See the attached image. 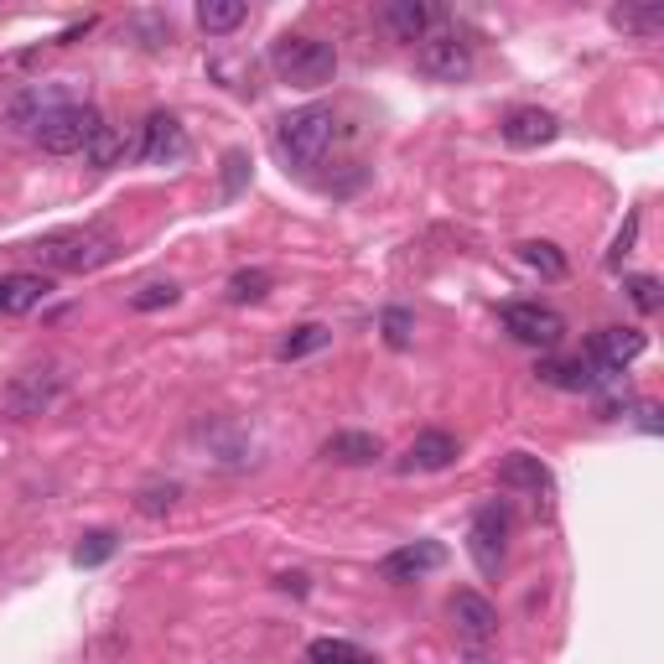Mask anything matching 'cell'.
I'll use <instances>...</instances> for the list:
<instances>
[{"label":"cell","instance_id":"8992f818","mask_svg":"<svg viewBox=\"0 0 664 664\" xmlns=\"http://www.w3.org/2000/svg\"><path fill=\"white\" fill-rule=\"evenodd\" d=\"M105 125V115L94 105H62L58 115H47L42 130H37V140H42L47 156H74L89 146V136Z\"/></svg>","mask_w":664,"mask_h":664},{"label":"cell","instance_id":"9a60e30c","mask_svg":"<svg viewBox=\"0 0 664 664\" xmlns=\"http://www.w3.org/2000/svg\"><path fill=\"white\" fill-rule=\"evenodd\" d=\"M52 291L42 271H16V275H0V318H27L42 306V296Z\"/></svg>","mask_w":664,"mask_h":664},{"label":"cell","instance_id":"1f68e13d","mask_svg":"<svg viewBox=\"0 0 664 664\" xmlns=\"http://www.w3.org/2000/svg\"><path fill=\"white\" fill-rule=\"evenodd\" d=\"M623 291L634 296L638 312H660V302H664V296H660V281H654V275H628V286H623Z\"/></svg>","mask_w":664,"mask_h":664},{"label":"cell","instance_id":"d4e9b609","mask_svg":"<svg viewBox=\"0 0 664 664\" xmlns=\"http://www.w3.org/2000/svg\"><path fill=\"white\" fill-rule=\"evenodd\" d=\"M519 260H525L529 271H540L545 281H566V255H560L550 240H529L519 244Z\"/></svg>","mask_w":664,"mask_h":664},{"label":"cell","instance_id":"cb8c5ba5","mask_svg":"<svg viewBox=\"0 0 664 664\" xmlns=\"http://www.w3.org/2000/svg\"><path fill=\"white\" fill-rule=\"evenodd\" d=\"M120 156H125V140H120V130H115V125H99V130L89 136V146H84V162H89L94 172L120 166Z\"/></svg>","mask_w":664,"mask_h":664},{"label":"cell","instance_id":"5bb4252c","mask_svg":"<svg viewBox=\"0 0 664 664\" xmlns=\"http://www.w3.org/2000/svg\"><path fill=\"white\" fill-rule=\"evenodd\" d=\"M447 613H452V628L468 638V644H488V638L498 634V607L488 603L484 592H457Z\"/></svg>","mask_w":664,"mask_h":664},{"label":"cell","instance_id":"ba28073f","mask_svg":"<svg viewBox=\"0 0 664 664\" xmlns=\"http://www.w3.org/2000/svg\"><path fill=\"white\" fill-rule=\"evenodd\" d=\"M504 332L529 348H556L560 338H566V318H560L556 306L514 302V306H504Z\"/></svg>","mask_w":664,"mask_h":664},{"label":"cell","instance_id":"ffe728a7","mask_svg":"<svg viewBox=\"0 0 664 664\" xmlns=\"http://www.w3.org/2000/svg\"><path fill=\"white\" fill-rule=\"evenodd\" d=\"M535 374L545 379V384H556V390H572V394H582V390H597L603 379H597V369H592L587 359H540V369Z\"/></svg>","mask_w":664,"mask_h":664},{"label":"cell","instance_id":"4dcf8cb0","mask_svg":"<svg viewBox=\"0 0 664 664\" xmlns=\"http://www.w3.org/2000/svg\"><path fill=\"white\" fill-rule=\"evenodd\" d=\"M410 328H416V318H410L406 306H390V312L379 318V332H384L390 348H410Z\"/></svg>","mask_w":664,"mask_h":664},{"label":"cell","instance_id":"9c48e42d","mask_svg":"<svg viewBox=\"0 0 664 664\" xmlns=\"http://www.w3.org/2000/svg\"><path fill=\"white\" fill-rule=\"evenodd\" d=\"M504 540H509L504 509H478V519H472V529H468V556L484 576H498V566H504Z\"/></svg>","mask_w":664,"mask_h":664},{"label":"cell","instance_id":"603a6c76","mask_svg":"<svg viewBox=\"0 0 664 664\" xmlns=\"http://www.w3.org/2000/svg\"><path fill=\"white\" fill-rule=\"evenodd\" d=\"M613 27L628 31V37H660L664 6H613Z\"/></svg>","mask_w":664,"mask_h":664},{"label":"cell","instance_id":"d6a6232c","mask_svg":"<svg viewBox=\"0 0 664 664\" xmlns=\"http://www.w3.org/2000/svg\"><path fill=\"white\" fill-rule=\"evenodd\" d=\"M244 177H250V152H228L224 156V197L240 193Z\"/></svg>","mask_w":664,"mask_h":664},{"label":"cell","instance_id":"4316f807","mask_svg":"<svg viewBox=\"0 0 664 664\" xmlns=\"http://www.w3.org/2000/svg\"><path fill=\"white\" fill-rule=\"evenodd\" d=\"M271 271H234L228 275V302H265V296H271Z\"/></svg>","mask_w":664,"mask_h":664},{"label":"cell","instance_id":"d6986e66","mask_svg":"<svg viewBox=\"0 0 664 664\" xmlns=\"http://www.w3.org/2000/svg\"><path fill=\"white\" fill-rule=\"evenodd\" d=\"M498 484L519 488V494H545V488H550V468H545L540 457H529V452H509L504 462H498Z\"/></svg>","mask_w":664,"mask_h":664},{"label":"cell","instance_id":"83f0119b","mask_svg":"<svg viewBox=\"0 0 664 664\" xmlns=\"http://www.w3.org/2000/svg\"><path fill=\"white\" fill-rule=\"evenodd\" d=\"M177 498H182L177 484H146V488L136 494V509L146 514V519H162V514L177 509Z\"/></svg>","mask_w":664,"mask_h":664},{"label":"cell","instance_id":"6da1fadb","mask_svg":"<svg viewBox=\"0 0 664 664\" xmlns=\"http://www.w3.org/2000/svg\"><path fill=\"white\" fill-rule=\"evenodd\" d=\"M31 260L42 271H68V275L99 271V265L115 260V234H105V228H62V234H47V240L31 244Z\"/></svg>","mask_w":664,"mask_h":664},{"label":"cell","instance_id":"d590c367","mask_svg":"<svg viewBox=\"0 0 664 664\" xmlns=\"http://www.w3.org/2000/svg\"><path fill=\"white\" fill-rule=\"evenodd\" d=\"M462 664H494V660H484V654H468V660H462Z\"/></svg>","mask_w":664,"mask_h":664},{"label":"cell","instance_id":"7c38bea8","mask_svg":"<svg viewBox=\"0 0 664 664\" xmlns=\"http://www.w3.org/2000/svg\"><path fill=\"white\" fill-rule=\"evenodd\" d=\"M62 105H68V99H62V84H31V89H21L11 105H6V120H11V130H31V136H37L47 115H58Z\"/></svg>","mask_w":664,"mask_h":664},{"label":"cell","instance_id":"8fae6325","mask_svg":"<svg viewBox=\"0 0 664 664\" xmlns=\"http://www.w3.org/2000/svg\"><path fill=\"white\" fill-rule=\"evenodd\" d=\"M560 136V120L550 109L540 105H519L504 115V140H509L514 152H535V146H550Z\"/></svg>","mask_w":664,"mask_h":664},{"label":"cell","instance_id":"e575fe53","mask_svg":"<svg viewBox=\"0 0 664 664\" xmlns=\"http://www.w3.org/2000/svg\"><path fill=\"white\" fill-rule=\"evenodd\" d=\"M638 426H644V431H660V406H650V400H644V406H638Z\"/></svg>","mask_w":664,"mask_h":664},{"label":"cell","instance_id":"f546056e","mask_svg":"<svg viewBox=\"0 0 664 664\" xmlns=\"http://www.w3.org/2000/svg\"><path fill=\"white\" fill-rule=\"evenodd\" d=\"M177 296H182L177 281H152V286L130 291V306H136V312H162V306H172Z\"/></svg>","mask_w":664,"mask_h":664},{"label":"cell","instance_id":"4fadbf2b","mask_svg":"<svg viewBox=\"0 0 664 664\" xmlns=\"http://www.w3.org/2000/svg\"><path fill=\"white\" fill-rule=\"evenodd\" d=\"M136 156H140V162H152V166H172V162H182V156H187V136H182L177 115L156 109L152 120H146V136H140Z\"/></svg>","mask_w":664,"mask_h":664},{"label":"cell","instance_id":"ac0fdd59","mask_svg":"<svg viewBox=\"0 0 664 664\" xmlns=\"http://www.w3.org/2000/svg\"><path fill=\"white\" fill-rule=\"evenodd\" d=\"M384 31H390L394 42H421L426 31H431V6L426 0H390L384 6Z\"/></svg>","mask_w":664,"mask_h":664},{"label":"cell","instance_id":"7a4b0ae2","mask_svg":"<svg viewBox=\"0 0 664 664\" xmlns=\"http://www.w3.org/2000/svg\"><path fill=\"white\" fill-rule=\"evenodd\" d=\"M271 68L291 89H322L338 78V47L322 37H306V31H291L271 47Z\"/></svg>","mask_w":664,"mask_h":664},{"label":"cell","instance_id":"484cf974","mask_svg":"<svg viewBox=\"0 0 664 664\" xmlns=\"http://www.w3.org/2000/svg\"><path fill=\"white\" fill-rule=\"evenodd\" d=\"M306 660L312 664H374V654H363L359 644H348V638H312Z\"/></svg>","mask_w":664,"mask_h":664},{"label":"cell","instance_id":"3957f363","mask_svg":"<svg viewBox=\"0 0 664 664\" xmlns=\"http://www.w3.org/2000/svg\"><path fill=\"white\" fill-rule=\"evenodd\" d=\"M332 136H338V115L328 105H302L275 125V146L291 166H318L332 152Z\"/></svg>","mask_w":664,"mask_h":664},{"label":"cell","instance_id":"277c9868","mask_svg":"<svg viewBox=\"0 0 664 664\" xmlns=\"http://www.w3.org/2000/svg\"><path fill=\"white\" fill-rule=\"evenodd\" d=\"M58 394H62L58 363H31V369L6 379V390H0V416H11V421H37V416H47V410L58 406Z\"/></svg>","mask_w":664,"mask_h":664},{"label":"cell","instance_id":"f1b7e54d","mask_svg":"<svg viewBox=\"0 0 664 664\" xmlns=\"http://www.w3.org/2000/svg\"><path fill=\"white\" fill-rule=\"evenodd\" d=\"M115 556V535L109 529H94V535H84L74 550V566H105V560Z\"/></svg>","mask_w":664,"mask_h":664},{"label":"cell","instance_id":"2e32d148","mask_svg":"<svg viewBox=\"0 0 664 664\" xmlns=\"http://www.w3.org/2000/svg\"><path fill=\"white\" fill-rule=\"evenodd\" d=\"M457 452H462V447H457L452 431H421V437L406 447V462H400V468L406 472H441V468H452L457 462Z\"/></svg>","mask_w":664,"mask_h":664},{"label":"cell","instance_id":"5b68a950","mask_svg":"<svg viewBox=\"0 0 664 664\" xmlns=\"http://www.w3.org/2000/svg\"><path fill=\"white\" fill-rule=\"evenodd\" d=\"M416 62H421V74L431 78V84H462V78L472 74V42L462 31H447V27L426 31Z\"/></svg>","mask_w":664,"mask_h":664},{"label":"cell","instance_id":"30bf717a","mask_svg":"<svg viewBox=\"0 0 664 664\" xmlns=\"http://www.w3.org/2000/svg\"><path fill=\"white\" fill-rule=\"evenodd\" d=\"M437 566H447V545L441 540H416V545H400V550H390V556L379 560V576L384 582H416V576L437 572Z\"/></svg>","mask_w":664,"mask_h":664},{"label":"cell","instance_id":"836d02e7","mask_svg":"<svg viewBox=\"0 0 664 664\" xmlns=\"http://www.w3.org/2000/svg\"><path fill=\"white\" fill-rule=\"evenodd\" d=\"M634 234H638V218H628V228H623L618 244H613V265H623V255H628V244H634Z\"/></svg>","mask_w":664,"mask_h":664},{"label":"cell","instance_id":"44dd1931","mask_svg":"<svg viewBox=\"0 0 664 664\" xmlns=\"http://www.w3.org/2000/svg\"><path fill=\"white\" fill-rule=\"evenodd\" d=\"M244 16H250L244 0H203L197 6V27L208 31V37H228V31L244 27Z\"/></svg>","mask_w":664,"mask_h":664},{"label":"cell","instance_id":"7402d4cb","mask_svg":"<svg viewBox=\"0 0 664 664\" xmlns=\"http://www.w3.org/2000/svg\"><path fill=\"white\" fill-rule=\"evenodd\" d=\"M328 343H332V328H322V322H306V328H296V332L286 338V343L275 348V359H281V363L312 359V353H322Z\"/></svg>","mask_w":664,"mask_h":664},{"label":"cell","instance_id":"e0dca14e","mask_svg":"<svg viewBox=\"0 0 664 664\" xmlns=\"http://www.w3.org/2000/svg\"><path fill=\"white\" fill-rule=\"evenodd\" d=\"M322 457L338 462V468H363V462L384 457V441H379L374 431H332V437L322 441Z\"/></svg>","mask_w":664,"mask_h":664},{"label":"cell","instance_id":"52a82bcc","mask_svg":"<svg viewBox=\"0 0 664 664\" xmlns=\"http://www.w3.org/2000/svg\"><path fill=\"white\" fill-rule=\"evenodd\" d=\"M644 348H650V338H644L638 328H597L592 332V343H587V363L597 369L603 384H613V379H618Z\"/></svg>","mask_w":664,"mask_h":664}]
</instances>
